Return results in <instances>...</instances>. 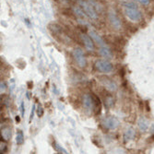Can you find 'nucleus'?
Wrapping results in <instances>:
<instances>
[{"instance_id": "f257e3e1", "label": "nucleus", "mask_w": 154, "mask_h": 154, "mask_svg": "<svg viewBox=\"0 0 154 154\" xmlns=\"http://www.w3.org/2000/svg\"><path fill=\"white\" fill-rule=\"evenodd\" d=\"M78 4L84 10V12L88 15L90 19L94 20L98 19V12L89 1H87V0H78Z\"/></svg>"}, {"instance_id": "f03ea898", "label": "nucleus", "mask_w": 154, "mask_h": 154, "mask_svg": "<svg viewBox=\"0 0 154 154\" xmlns=\"http://www.w3.org/2000/svg\"><path fill=\"white\" fill-rule=\"evenodd\" d=\"M73 56H74V59H75L77 65L79 67H86V65H87L86 56H85V54L83 51H82L81 48H79V47L75 48L73 51Z\"/></svg>"}, {"instance_id": "7ed1b4c3", "label": "nucleus", "mask_w": 154, "mask_h": 154, "mask_svg": "<svg viewBox=\"0 0 154 154\" xmlns=\"http://www.w3.org/2000/svg\"><path fill=\"white\" fill-rule=\"evenodd\" d=\"M125 13L126 17L133 22H138L142 19V14L138 7H126Z\"/></svg>"}, {"instance_id": "20e7f679", "label": "nucleus", "mask_w": 154, "mask_h": 154, "mask_svg": "<svg viewBox=\"0 0 154 154\" xmlns=\"http://www.w3.org/2000/svg\"><path fill=\"white\" fill-rule=\"evenodd\" d=\"M95 67L97 70L102 73H110L113 71V65L106 59H99L95 63Z\"/></svg>"}, {"instance_id": "39448f33", "label": "nucleus", "mask_w": 154, "mask_h": 154, "mask_svg": "<svg viewBox=\"0 0 154 154\" xmlns=\"http://www.w3.org/2000/svg\"><path fill=\"white\" fill-rule=\"evenodd\" d=\"M79 37H80V40L83 43L85 48L88 50V51H93L95 49V45H94V41L91 39L90 36H89L88 34L84 33V32H79Z\"/></svg>"}, {"instance_id": "423d86ee", "label": "nucleus", "mask_w": 154, "mask_h": 154, "mask_svg": "<svg viewBox=\"0 0 154 154\" xmlns=\"http://www.w3.org/2000/svg\"><path fill=\"white\" fill-rule=\"evenodd\" d=\"M83 106L84 108L88 111H93L96 108V102L95 100H94L93 95H90V94H84L83 96Z\"/></svg>"}, {"instance_id": "0eeeda50", "label": "nucleus", "mask_w": 154, "mask_h": 154, "mask_svg": "<svg viewBox=\"0 0 154 154\" xmlns=\"http://www.w3.org/2000/svg\"><path fill=\"white\" fill-rule=\"evenodd\" d=\"M102 125L107 129H115L119 126V121L114 116H107L103 119Z\"/></svg>"}, {"instance_id": "6e6552de", "label": "nucleus", "mask_w": 154, "mask_h": 154, "mask_svg": "<svg viewBox=\"0 0 154 154\" xmlns=\"http://www.w3.org/2000/svg\"><path fill=\"white\" fill-rule=\"evenodd\" d=\"M108 18L109 20L111 22L112 26L114 27V29L115 30H120L122 28V23H121V19L120 18L116 15V13L114 11H110L108 14Z\"/></svg>"}, {"instance_id": "1a4fd4ad", "label": "nucleus", "mask_w": 154, "mask_h": 154, "mask_svg": "<svg viewBox=\"0 0 154 154\" xmlns=\"http://www.w3.org/2000/svg\"><path fill=\"white\" fill-rule=\"evenodd\" d=\"M100 79L102 81V83L104 85V87L107 90H109L110 91H115L116 90L117 86H116V84L114 83V82L112 79H110L107 77H101Z\"/></svg>"}, {"instance_id": "9d476101", "label": "nucleus", "mask_w": 154, "mask_h": 154, "mask_svg": "<svg viewBox=\"0 0 154 154\" xmlns=\"http://www.w3.org/2000/svg\"><path fill=\"white\" fill-rule=\"evenodd\" d=\"M89 34H90V36L91 37V39L95 42L99 46L102 47V46H105L106 43L104 42V40L100 36V35L95 31H93V30H90L89 31Z\"/></svg>"}, {"instance_id": "9b49d317", "label": "nucleus", "mask_w": 154, "mask_h": 154, "mask_svg": "<svg viewBox=\"0 0 154 154\" xmlns=\"http://www.w3.org/2000/svg\"><path fill=\"white\" fill-rule=\"evenodd\" d=\"M73 13L80 19H84L85 20L90 19L88 17V15L84 12V10L82 9L80 7H73Z\"/></svg>"}, {"instance_id": "f8f14e48", "label": "nucleus", "mask_w": 154, "mask_h": 154, "mask_svg": "<svg viewBox=\"0 0 154 154\" xmlns=\"http://www.w3.org/2000/svg\"><path fill=\"white\" fill-rule=\"evenodd\" d=\"M135 138V130L132 127H129L126 129V131L124 134V140L125 142H128L132 140Z\"/></svg>"}, {"instance_id": "ddd939ff", "label": "nucleus", "mask_w": 154, "mask_h": 154, "mask_svg": "<svg viewBox=\"0 0 154 154\" xmlns=\"http://www.w3.org/2000/svg\"><path fill=\"white\" fill-rule=\"evenodd\" d=\"M100 54L102 56H104L105 58H112L113 57V54L110 50V48L107 46V45H105V46H102L100 48L99 50Z\"/></svg>"}, {"instance_id": "4468645a", "label": "nucleus", "mask_w": 154, "mask_h": 154, "mask_svg": "<svg viewBox=\"0 0 154 154\" xmlns=\"http://www.w3.org/2000/svg\"><path fill=\"white\" fill-rule=\"evenodd\" d=\"M138 127L139 129L141 130V131H143V132H146L148 128H149V124H148V121L145 119V118H140V119L138 120Z\"/></svg>"}, {"instance_id": "2eb2a0df", "label": "nucleus", "mask_w": 154, "mask_h": 154, "mask_svg": "<svg viewBox=\"0 0 154 154\" xmlns=\"http://www.w3.org/2000/svg\"><path fill=\"white\" fill-rule=\"evenodd\" d=\"M16 142L18 145H21L23 142H24V134L21 131V130H18L17 135H16Z\"/></svg>"}, {"instance_id": "dca6fc26", "label": "nucleus", "mask_w": 154, "mask_h": 154, "mask_svg": "<svg viewBox=\"0 0 154 154\" xmlns=\"http://www.w3.org/2000/svg\"><path fill=\"white\" fill-rule=\"evenodd\" d=\"M1 136H2V138H3L4 139H6V140L9 139V138H10V137H11L10 129H9V128H7V127H4V128H2V130H1Z\"/></svg>"}, {"instance_id": "f3484780", "label": "nucleus", "mask_w": 154, "mask_h": 154, "mask_svg": "<svg viewBox=\"0 0 154 154\" xmlns=\"http://www.w3.org/2000/svg\"><path fill=\"white\" fill-rule=\"evenodd\" d=\"M53 147H54V149L55 150V151H56V152H58V153H64V154L68 153V152H67L64 148H62L60 145L57 144L55 141H54V142H53Z\"/></svg>"}, {"instance_id": "a211bd4d", "label": "nucleus", "mask_w": 154, "mask_h": 154, "mask_svg": "<svg viewBox=\"0 0 154 154\" xmlns=\"http://www.w3.org/2000/svg\"><path fill=\"white\" fill-rule=\"evenodd\" d=\"M88 1L92 5V7L95 8V10L97 11V12H99V11H101L102 8V6L100 5V4H98L95 0H88Z\"/></svg>"}, {"instance_id": "6ab92c4d", "label": "nucleus", "mask_w": 154, "mask_h": 154, "mask_svg": "<svg viewBox=\"0 0 154 154\" xmlns=\"http://www.w3.org/2000/svg\"><path fill=\"white\" fill-rule=\"evenodd\" d=\"M7 90V85L4 81H1V83H0V91H1V93H4Z\"/></svg>"}, {"instance_id": "aec40b11", "label": "nucleus", "mask_w": 154, "mask_h": 154, "mask_svg": "<svg viewBox=\"0 0 154 154\" xmlns=\"http://www.w3.org/2000/svg\"><path fill=\"white\" fill-rule=\"evenodd\" d=\"M37 115L39 117H42L43 115V109L40 104L38 105V108H37Z\"/></svg>"}, {"instance_id": "412c9836", "label": "nucleus", "mask_w": 154, "mask_h": 154, "mask_svg": "<svg viewBox=\"0 0 154 154\" xmlns=\"http://www.w3.org/2000/svg\"><path fill=\"white\" fill-rule=\"evenodd\" d=\"M34 112H35V104H33L32 108H31V115H30V119H29V122H30V123H31V120L33 119Z\"/></svg>"}, {"instance_id": "4be33fe9", "label": "nucleus", "mask_w": 154, "mask_h": 154, "mask_svg": "<svg viewBox=\"0 0 154 154\" xmlns=\"http://www.w3.org/2000/svg\"><path fill=\"white\" fill-rule=\"evenodd\" d=\"M20 112H21V116H24L25 114V106H24V102H21L20 103Z\"/></svg>"}, {"instance_id": "5701e85b", "label": "nucleus", "mask_w": 154, "mask_h": 154, "mask_svg": "<svg viewBox=\"0 0 154 154\" xmlns=\"http://www.w3.org/2000/svg\"><path fill=\"white\" fill-rule=\"evenodd\" d=\"M124 6H125V7H138L136 6V4L135 3H132V2L126 3V4H124Z\"/></svg>"}, {"instance_id": "b1692460", "label": "nucleus", "mask_w": 154, "mask_h": 154, "mask_svg": "<svg viewBox=\"0 0 154 154\" xmlns=\"http://www.w3.org/2000/svg\"><path fill=\"white\" fill-rule=\"evenodd\" d=\"M138 3L142 4V5H149L150 4V0H136Z\"/></svg>"}, {"instance_id": "393cba45", "label": "nucleus", "mask_w": 154, "mask_h": 154, "mask_svg": "<svg viewBox=\"0 0 154 154\" xmlns=\"http://www.w3.org/2000/svg\"><path fill=\"white\" fill-rule=\"evenodd\" d=\"M150 132L153 135L154 134V124L150 126Z\"/></svg>"}, {"instance_id": "a878e982", "label": "nucleus", "mask_w": 154, "mask_h": 154, "mask_svg": "<svg viewBox=\"0 0 154 154\" xmlns=\"http://www.w3.org/2000/svg\"><path fill=\"white\" fill-rule=\"evenodd\" d=\"M16 121H17V123H19V122H20V118H19V115L16 116Z\"/></svg>"}, {"instance_id": "bb28decb", "label": "nucleus", "mask_w": 154, "mask_h": 154, "mask_svg": "<svg viewBox=\"0 0 154 154\" xmlns=\"http://www.w3.org/2000/svg\"><path fill=\"white\" fill-rule=\"evenodd\" d=\"M27 97H28V99H31V93L29 91L27 92Z\"/></svg>"}, {"instance_id": "cd10ccee", "label": "nucleus", "mask_w": 154, "mask_h": 154, "mask_svg": "<svg viewBox=\"0 0 154 154\" xmlns=\"http://www.w3.org/2000/svg\"><path fill=\"white\" fill-rule=\"evenodd\" d=\"M55 1H57V0H55Z\"/></svg>"}]
</instances>
